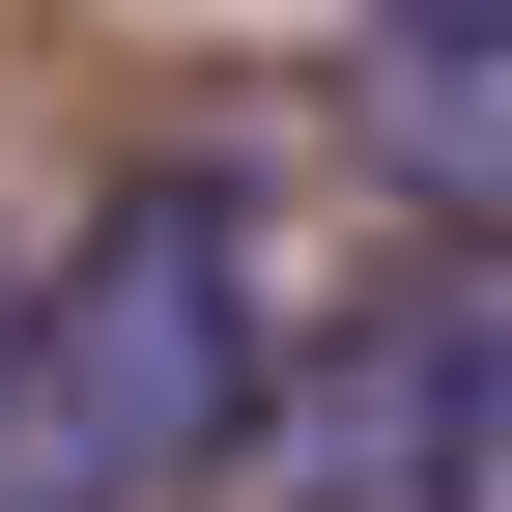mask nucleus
I'll return each mask as SVG.
<instances>
[{
	"label": "nucleus",
	"mask_w": 512,
	"mask_h": 512,
	"mask_svg": "<svg viewBox=\"0 0 512 512\" xmlns=\"http://www.w3.org/2000/svg\"><path fill=\"white\" fill-rule=\"evenodd\" d=\"M0 370H29V256H0Z\"/></svg>",
	"instance_id": "5"
},
{
	"label": "nucleus",
	"mask_w": 512,
	"mask_h": 512,
	"mask_svg": "<svg viewBox=\"0 0 512 512\" xmlns=\"http://www.w3.org/2000/svg\"><path fill=\"white\" fill-rule=\"evenodd\" d=\"M484 456H512V228L427 256V285H370L342 342L256 399V484L285 512H484Z\"/></svg>",
	"instance_id": "2"
},
{
	"label": "nucleus",
	"mask_w": 512,
	"mask_h": 512,
	"mask_svg": "<svg viewBox=\"0 0 512 512\" xmlns=\"http://www.w3.org/2000/svg\"><path fill=\"white\" fill-rule=\"evenodd\" d=\"M484 512H512V456H484Z\"/></svg>",
	"instance_id": "6"
},
{
	"label": "nucleus",
	"mask_w": 512,
	"mask_h": 512,
	"mask_svg": "<svg viewBox=\"0 0 512 512\" xmlns=\"http://www.w3.org/2000/svg\"><path fill=\"white\" fill-rule=\"evenodd\" d=\"M256 200L228 171H143L86 256L29 285V370H0V512H171L256 456Z\"/></svg>",
	"instance_id": "1"
},
{
	"label": "nucleus",
	"mask_w": 512,
	"mask_h": 512,
	"mask_svg": "<svg viewBox=\"0 0 512 512\" xmlns=\"http://www.w3.org/2000/svg\"><path fill=\"white\" fill-rule=\"evenodd\" d=\"M370 143L456 228H512V29H370Z\"/></svg>",
	"instance_id": "3"
},
{
	"label": "nucleus",
	"mask_w": 512,
	"mask_h": 512,
	"mask_svg": "<svg viewBox=\"0 0 512 512\" xmlns=\"http://www.w3.org/2000/svg\"><path fill=\"white\" fill-rule=\"evenodd\" d=\"M370 29H512V0H370Z\"/></svg>",
	"instance_id": "4"
}]
</instances>
